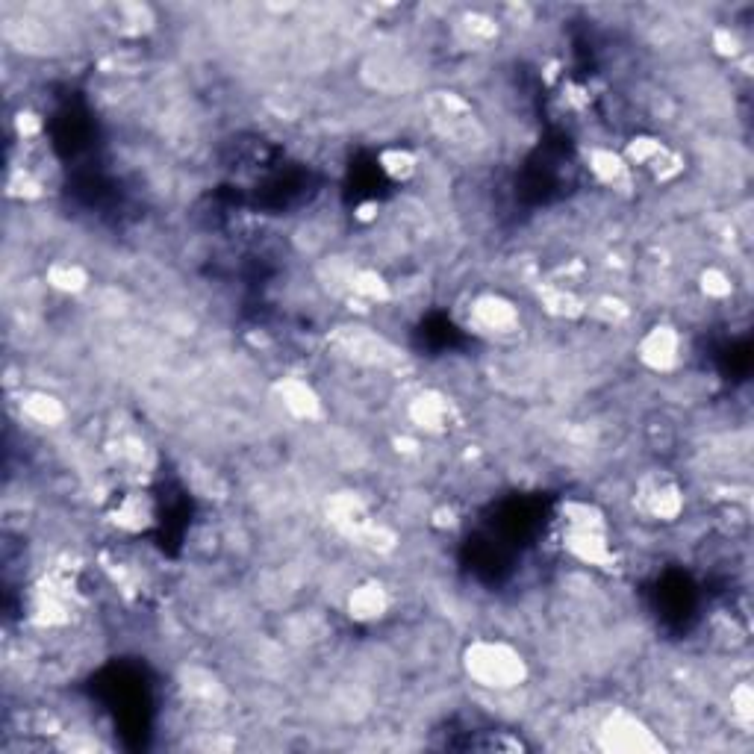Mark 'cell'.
Returning a JSON list of instances; mask_svg holds the SVG:
<instances>
[{
	"label": "cell",
	"mask_w": 754,
	"mask_h": 754,
	"mask_svg": "<svg viewBox=\"0 0 754 754\" xmlns=\"http://www.w3.org/2000/svg\"><path fill=\"white\" fill-rule=\"evenodd\" d=\"M598 740L607 752H654L660 740L646 722L631 710H613L604 716L598 728Z\"/></svg>",
	"instance_id": "2"
},
{
	"label": "cell",
	"mask_w": 754,
	"mask_h": 754,
	"mask_svg": "<svg viewBox=\"0 0 754 754\" xmlns=\"http://www.w3.org/2000/svg\"><path fill=\"white\" fill-rule=\"evenodd\" d=\"M407 419L413 422V428L439 436V433H448V428H451V422H454V407H451V401H448L442 392L425 389V392H419V395L407 404Z\"/></svg>",
	"instance_id": "6"
},
{
	"label": "cell",
	"mask_w": 754,
	"mask_h": 754,
	"mask_svg": "<svg viewBox=\"0 0 754 754\" xmlns=\"http://www.w3.org/2000/svg\"><path fill=\"white\" fill-rule=\"evenodd\" d=\"M277 398L292 419L313 422L322 416V398L304 377H283L277 383Z\"/></svg>",
	"instance_id": "7"
},
{
	"label": "cell",
	"mask_w": 754,
	"mask_h": 754,
	"mask_svg": "<svg viewBox=\"0 0 754 754\" xmlns=\"http://www.w3.org/2000/svg\"><path fill=\"white\" fill-rule=\"evenodd\" d=\"M112 519L124 531H142L154 519V504H151V498L145 492H130L115 504Z\"/></svg>",
	"instance_id": "10"
},
{
	"label": "cell",
	"mask_w": 754,
	"mask_h": 754,
	"mask_svg": "<svg viewBox=\"0 0 754 754\" xmlns=\"http://www.w3.org/2000/svg\"><path fill=\"white\" fill-rule=\"evenodd\" d=\"M699 289L701 295L710 298V301H725V298H731V292H734V280H731V274L725 269L707 266V269L701 271Z\"/></svg>",
	"instance_id": "15"
},
{
	"label": "cell",
	"mask_w": 754,
	"mask_h": 754,
	"mask_svg": "<svg viewBox=\"0 0 754 754\" xmlns=\"http://www.w3.org/2000/svg\"><path fill=\"white\" fill-rule=\"evenodd\" d=\"M21 416L39 428H59L68 419V410L56 395L45 389H33L21 395Z\"/></svg>",
	"instance_id": "8"
},
{
	"label": "cell",
	"mask_w": 754,
	"mask_h": 754,
	"mask_svg": "<svg viewBox=\"0 0 754 754\" xmlns=\"http://www.w3.org/2000/svg\"><path fill=\"white\" fill-rule=\"evenodd\" d=\"M380 168L392 177V180H410L416 171H419V160H416V154L413 151H407V148H389V151H383L380 154Z\"/></svg>",
	"instance_id": "14"
},
{
	"label": "cell",
	"mask_w": 754,
	"mask_h": 754,
	"mask_svg": "<svg viewBox=\"0 0 754 754\" xmlns=\"http://www.w3.org/2000/svg\"><path fill=\"white\" fill-rule=\"evenodd\" d=\"M681 348H684V339H681L678 327L654 324V327H648L646 333L640 336L637 357H640V363H643L646 369L666 375V372L678 369V363H681Z\"/></svg>",
	"instance_id": "3"
},
{
	"label": "cell",
	"mask_w": 754,
	"mask_h": 754,
	"mask_svg": "<svg viewBox=\"0 0 754 754\" xmlns=\"http://www.w3.org/2000/svg\"><path fill=\"white\" fill-rule=\"evenodd\" d=\"M643 510L657 522H678L684 513V489L666 475H654L640 489Z\"/></svg>",
	"instance_id": "5"
},
{
	"label": "cell",
	"mask_w": 754,
	"mask_h": 754,
	"mask_svg": "<svg viewBox=\"0 0 754 754\" xmlns=\"http://www.w3.org/2000/svg\"><path fill=\"white\" fill-rule=\"evenodd\" d=\"M587 165H590L595 180L604 186H616V183L628 180V174H631L628 160L622 154H616L613 148H593L587 154Z\"/></svg>",
	"instance_id": "11"
},
{
	"label": "cell",
	"mask_w": 754,
	"mask_h": 754,
	"mask_svg": "<svg viewBox=\"0 0 754 754\" xmlns=\"http://www.w3.org/2000/svg\"><path fill=\"white\" fill-rule=\"evenodd\" d=\"M731 713L737 716V722L749 725L754 716V693L749 687V681H740L734 690H731Z\"/></svg>",
	"instance_id": "17"
},
{
	"label": "cell",
	"mask_w": 754,
	"mask_h": 754,
	"mask_svg": "<svg viewBox=\"0 0 754 754\" xmlns=\"http://www.w3.org/2000/svg\"><path fill=\"white\" fill-rule=\"evenodd\" d=\"M710 42H713V51L719 56H740L743 54V39L737 36V30L734 27H716L713 30V36H710Z\"/></svg>",
	"instance_id": "18"
},
{
	"label": "cell",
	"mask_w": 754,
	"mask_h": 754,
	"mask_svg": "<svg viewBox=\"0 0 754 754\" xmlns=\"http://www.w3.org/2000/svg\"><path fill=\"white\" fill-rule=\"evenodd\" d=\"M498 21L489 18L484 12H469L463 21H460V33L472 39V45H486L492 39H498Z\"/></svg>",
	"instance_id": "16"
},
{
	"label": "cell",
	"mask_w": 754,
	"mask_h": 754,
	"mask_svg": "<svg viewBox=\"0 0 754 754\" xmlns=\"http://www.w3.org/2000/svg\"><path fill=\"white\" fill-rule=\"evenodd\" d=\"M469 313H472V322L478 324L481 330H486V333H513L519 327V322H522L519 307L507 295H501V292L478 295L472 301Z\"/></svg>",
	"instance_id": "4"
},
{
	"label": "cell",
	"mask_w": 754,
	"mask_h": 754,
	"mask_svg": "<svg viewBox=\"0 0 754 754\" xmlns=\"http://www.w3.org/2000/svg\"><path fill=\"white\" fill-rule=\"evenodd\" d=\"M386 610H389V593L375 581L360 584L354 593L348 595V613L357 622H375Z\"/></svg>",
	"instance_id": "9"
},
{
	"label": "cell",
	"mask_w": 754,
	"mask_h": 754,
	"mask_svg": "<svg viewBox=\"0 0 754 754\" xmlns=\"http://www.w3.org/2000/svg\"><path fill=\"white\" fill-rule=\"evenodd\" d=\"M377 213H380L377 201H369V204H360V207H357V213H354V218H357V221H375Z\"/></svg>",
	"instance_id": "19"
},
{
	"label": "cell",
	"mask_w": 754,
	"mask_h": 754,
	"mask_svg": "<svg viewBox=\"0 0 754 754\" xmlns=\"http://www.w3.org/2000/svg\"><path fill=\"white\" fill-rule=\"evenodd\" d=\"M466 675L489 693H513L528 678L522 651L507 640H475L463 654Z\"/></svg>",
	"instance_id": "1"
},
{
	"label": "cell",
	"mask_w": 754,
	"mask_h": 754,
	"mask_svg": "<svg viewBox=\"0 0 754 754\" xmlns=\"http://www.w3.org/2000/svg\"><path fill=\"white\" fill-rule=\"evenodd\" d=\"M45 280L48 286L62 292V295H80L89 289V271L80 263H71V260H56L45 271Z\"/></svg>",
	"instance_id": "12"
},
{
	"label": "cell",
	"mask_w": 754,
	"mask_h": 754,
	"mask_svg": "<svg viewBox=\"0 0 754 754\" xmlns=\"http://www.w3.org/2000/svg\"><path fill=\"white\" fill-rule=\"evenodd\" d=\"M348 289H351L360 301H366V304H383V301L392 298V286L386 283V277L377 269L351 271Z\"/></svg>",
	"instance_id": "13"
}]
</instances>
